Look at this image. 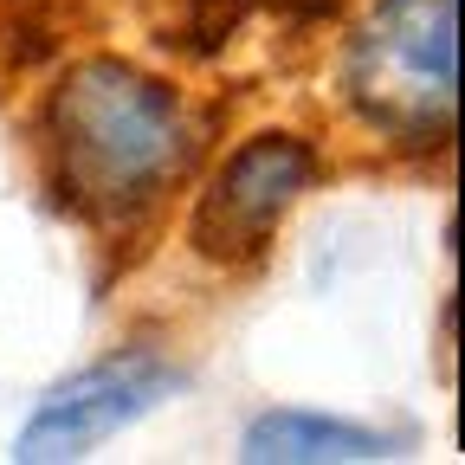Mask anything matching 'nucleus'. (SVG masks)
Instances as JSON below:
<instances>
[{
	"label": "nucleus",
	"mask_w": 465,
	"mask_h": 465,
	"mask_svg": "<svg viewBox=\"0 0 465 465\" xmlns=\"http://www.w3.org/2000/svg\"><path fill=\"white\" fill-rule=\"evenodd\" d=\"M45 143L58 162V194L97 226L149 213L194 149L182 97L116 58H84L65 72L45 104Z\"/></svg>",
	"instance_id": "nucleus-1"
},
{
	"label": "nucleus",
	"mask_w": 465,
	"mask_h": 465,
	"mask_svg": "<svg viewBox=\"0 0 465 465\" xmlns=\"http://www.w3.org/2000/svg\"><path fill=\"white\" fill-rule=\"evenodd\" d=\"M459 0H381L349 45V97L375 130L427 143L452 130Z\"/></svg>",
	"instance_id": "nucleus-2"
},
{
	"label": "nucleus",
	"mask_w": 465,
	"mask_h": 465,
	"mask_svg": "<svg viewBox=\"0 0 465 465\" xmlns=\"http://www.w3.org/2000/svg\"><path fill=\"white\" fill-rule=\"evenodd\" d=\"M311 182H317V149L304 136L265 130V136L240 143V149L220 162L213 188L201 194L194 226H188V246L201 259H213V265L259 259Z\"/></svg>",
	"instance_id": "nucleus-3"
},
{
	"label": "nucleus",
	"mask_w": 465,
	"mask_h": 465,
	"mask_svg": "<svg viewBox=\"0 0 465 465\" xmlns=\"http://www.w3.org/2000/svg\"><path fill=\"white\" fill-rule=\"evenodd\" d=\"M174 388H182V369H174L168 356H155V349H116V356L78 369L72 381H58L33 407V420L14 440V459H26V465L84 459L91 446H104L124 427H136Z\"/></svg>",
	"instance_id": "nucleus-4"
},
{
	"label": "nucleus",
	"mask_w": 465,
	"mask_h": 465,
	"mask_svg": "<svg viewBox=\"0 0 465 465\" xmlns=\"http://www.w3.org/2000/svg\"><path fill=\"white\" fill-rule=\"evenodd\" d=\"M388 452L394 446L381 433H369L356 420L311 414V407H272L240 440V459H252V465H369Z\"/></svg>",
	"instance_id": "nucleus-5"
}]
</instances>
